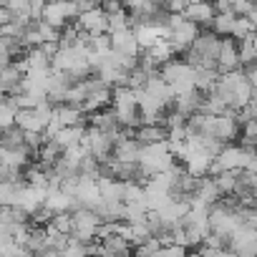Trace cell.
<instances>
[{"label":"cell","mask_w":257,"mask_h":257,"mask_svg":"<svg viewBox=\"0 0 257 257\" xmlns=\"http://www.w3.org/2000/svg\"><path fill=\"white\" fill-rule=\"evenodd\" d=\"M139 149H142V144H139L134 137H121V139L111 147V157L118 159V162H137Z\"/></svg>","instance_id":"cell-8"},{"label":"cell","mask_w":257,"mask_h":257,"mask_svg":"<svg viewBox=\"0 0 257 257\" xmlns=\"http://www.w3.org/2000/svg\"><path fill=\"white\" fill-rule=\"evenodd\" d=\"M111 106V86H106L98 76H96V83L91 86V91L86 93V98L81 101V111L88 113V111H98V108H106Z\"/></svg>","instance_id":"cell-2"},{"label":"cell","mask_w":257,"mask_h":257,"mask_svg":"<svg viewBox=\"0 0 257 257\" xmlns=\"http://www.w3.org/2000/svg\"><path fill=\"white\" fill-rule=\"evenodd\" d=\"M76 26L86 33H106V13L101 8H91V11H83L78 13L76 18Z\"/></svg>","instance_id":"cell-6"},{"label":"cell","mask_w":257,"mask_h":257,"mask_svg":"<svg viewBox=\"0 0 257 257\" xmlns=\"http://www.w3.org/2000/svg\"><path fill=\"white\" fill-rule=\"evenodd\" d=\"M234 23V13H214L209 21V31H214L217 36H229Z\"/></svg>","instance_id":"cell-15"},{"label":"cell","mask_w":257,"mask_h":257,"mask_svg":"<svg viewBox=\"0 0 257 257\" xmlns=\"http://www.w3.org/2000/svg\"><path fill=\"white\" fill-rule=\"evenodd\" d=\"M147 76H149V73L137 63L132 71H126V86H128V88H142V86L147 83Z\"/></svg>","instance_id":"cell-21"},{"label":"cell","mask_w":257,"mask_h":257,"mask_svg":"<svg viewBox=\"0 0 257 257\" xmlns=\"http://www.w3.org/2000/svg\"><path fill=\"white\" fill-rule=\"evenodd\" d=\"M252 157H254V149H244V147L229 142V144H224V147L214 154V162H217L219 172H222V169H242Z\"/></svg>","instance_id":"cell-1"},{"label":"cell","mask_w":257,"mask_h":257,"mask_svg":"<svg viewBox=\"0 0 257 257\" xmlns=\"http://www.w3.org/2000/svg\"><path fill=\"white\" fill-rule=\"evenodd\" d=\"M237 134H239V123L234 121V116L232 113H219L217 121H214V137L222 139L224 144H229V142L237 139Z\"/></svg>","instance_id":"cell-9"},{"label":"cell","mask_w":257,"mask_h":257,"mask_svg":"<svg viewBox=\"0 0 257 257\" xmlns=\"http://www.w3.org/2000/svg\"><path fill=\"white\" fill-rule=\"evenodd\" d=\"M41 18H43L48 26H53V28H58V31H61V28L68 23L66 11H63V0H51V3H46V6H43Z\"/></svg>","instance_id":"cell-11"},{"label":"cell","mask_w":257,"mask_h":257,"mask_svg":"<svg viewBox=\"0 0 257 257\" xmlns=\"http://www.w3.org/2000/svg\"><path fill=\"white\" fill-rule=\"evenodd\" d=\"M237 41L232 36H219V51H217V73H227L232 68H237Z\"/></svg>","instance_id":"cell-3"},{"label":"cell","mask_w":257,"mask_h":257,"mask_svg":"<svg viewBox=\"0 0 257 257\" xmlns=\"http://www.w3.org/2000/svg\"><path fill=\"white\" fill-rule=\"evenodd\" d=\"M194 197H197V199H202V202L209 207V204H214L222 194H219V189L214 187V179H212L209 174H204V177H199V182H197Z\"/></svg>","instance_id":"cell-12"},{"label":"cell","mask_w":257,"mask_h":257,"mask_svg":"<svg viewBox=\"0 0 257 257\" xmlns=\"http://www.w3.org/2000/svg\"><path fill=\"white\" fill-rule=\"evenodd\" d=\"M13 123L21 128H33V132H43V118L36 113V108H16Z\"/></svg>","instance_id":"cell-13"},{"label":"cell","mask_w":257,"mask_h":257,"mask_svg":"<svg viewBox=\"0 0 257 257\" xmlns=\"http://www.w3.org/2000/svg\"><path fill=\"white\" fill-rule=\"evenodd\" d=\"M254 23L247 18V16H234V23H232V31H229V36L234 38V41H239V38H244V36H249V33H254Z\"/></svg>","instance_id":"cell-16"},{"label":"cell","mask_w":257,"mask_h":257,"mask_svg":"<svg viewBox=\"0 0 257 257\" xmlns=\"http://www.w3.org/2000/svg\"><path fill=\"white\" fill-rule=\"evenodd\" d=\"M111 36V48L116 51H123L128 56H139V43H137V36H134V28H123V31H116V33H108Z\"/></svg>","instance_id":"cell-7"},{"label":"cell","mask_w":257,"mask_h":257,"mask_svg":"<svg viewBox=\"0 0 257 257\" xmlns=\"http://www.w3.org/2000/svg\"><path fill=\"white\" fill-rule=\"evenodd\" d=\"M76 202L81 204V207H88V209H93L98 202H101V192H98V182L93 179V177H83V174H78V184H76Z\"/></svg>","instance_id":"cell-4"},{"label":"cell","mask_w":257,"mask_h":257,"mask_svg":"<svg viewBox=\"0 0 257 257\" xmlns=\"http://www.w3.org/2000/svg\"><path fill=\"white\" fill-rule=\"evenodd\" d=\"M237 61L239 66H247V63H254L257 61V43H254V33L244 36L237 41Z\"/></svg>","instance_id":"cell-14"},{"label":"cell","mask_w":257,"mask_h":257,"mask_svg":"<svg viewBox=\"0 0 257 257\" xmlns=\"http://www.w3.org/2000/svg\"><path fill=\"white\" fill-rule=\"evenodd\" d=\"M86 126L88 123H71V126H61L58 132L53 134V142L63 149V147H68V144H78L81 142V137H83V132H86Z\"/></svg>","instance_id":"cell-10"},{"label":"cell","mask_w":257,"mask_h":257,"mask_svg":"<svg viewBox=\"0 0 257 257\" xmlns=\"http://www.w3.org/2000/svg\"><path fill=\"white\" fill-rule=\"evenodd\" d=\"M51 224H53L58 232H63V234H71V229H73V217H71V212H68V209H63V212H53V219H51Z\"/></svg>","instance_id":"cell-19"},{"label":"cell","mask_w":257,"mask_h":257,"mask_svg":"<svg viewBox=\"0 0 257 257\" xmlns=\"http://www.w3.org/2000/svg\"><path fill=\"white\" fill-rule=\"evenodd\" d=\"M21 81V71L13 66V61L6 66V68H0V88H3L6 93L8 91H13V86Z\"/></svg>","instance_id":"cell-17"},{"label":"cell","mask_w":257,"mask_h":257,"mask_svg":"<svg viewBox=\"0 0 257 257\" xmlns=\"http://www.w3.org/2000/svg\"><path fill=\"white\" fill-rule=\"evenodd\" d=\"M229 6L234 16H244L249 8H254V0H229Z\"/></svg>","instance_id":"cell-23"},{"label":"cell","mask_w":257,"mask_h":257,"mask_svg":"<svg viewBox=\"0 0 257 257\" xmlns=\"http://www.w3.org/2000/svg\"><path fill=\"white\" fill-rule=\"evenodd\" d=\"M157 254H162V257H182V254H187V247H182V244H164V247H159L157 249ZM154 254V257H157Z\"/></svg>","instance_id":"cell-22"},{"label":"cell","mask_w":257,"mask_h":257,"mask_svg":"<svg viewBox=\"0 0 257 257\" xmlns=\"http://www.w3.org/2000/svg\"><path fill=\"white\" fill-rule=\"evenodd\" d=\"M38 48H41V53H43V56H48V58H51L61 46H58V41H41V43H38Z\"/></svg>","instance_id":"cell-24"},{"label":"cell","mask_w":257,"mask_h":257,"mask_svg":"<svg viewBox=\"0 0 257 257\" xmlns=\"http://www.w3.org/2000/svg\"><path fill=\"white\" fill-rule=\"evenodd\" d=\"M23 182H13V179H0V204H16V194L18 187Z\"/></svg>","instance_id":"cell-18"},{"label":"cell","mask_w":257,"mask_h":257,"mask_svg":"<svg viewBox=\"0 0 257 257\" xmlns=\"http://www.w3.org/2000/svg\"><path fill=\"white\" fill-rule=\"evenodd\" d=\"M182 16L192 23H197L199 28H209V21L214 16V8H212V0H194V3H189Z\"/></svg>","instance_id":"cell-5"},{"label":"cell","mask_w":257,"mask_h":257,"mask_svg":"<svg viewBox=\"0 0 257 257\" xmlns=\"http://www.w3.org/2000/svg\"><path fill=\"white\" fill-rule=\"evenodd\" d=\"M162 244H159V239L154 237V234H149L147 239H142L139 244H134L132 247V252H137L139 257H149V254H157V249H159Z\"/></svg>","instance_id":"cell-20"}]
</instances>
